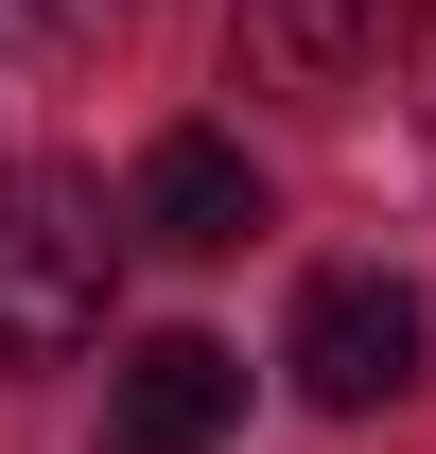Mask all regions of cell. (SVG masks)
Returning <instances> with one entry per match:
<instances>
[{"label": "cell", "instance_id": "cell-1", "mask_svg": "<svg viewBox=\"0 0 436 454\" xmlns=\"http://www.w3.org/2000/svg\"><path fill=\"white\" fill-rule=\"evenodd\" d=\"M105 333V192L53 158H0V367H53Z\"/></svg>", "mask_w": 436, "mask_h": 454}, {"label": "cell", "instance_id": "cell-2", "mask_svg": "<svg viewBox=\"0 0 436 454\" xmlns=\"http://www.w3.org/2000/svg\"><path fill=\"white\" fill-rule=\"evenodd\" d=\"M419 349H436L419 280H384V262H331V280L297 297L279 367H297V402H315V419H384V402L419 385Z\"/></svg>", "mask_w": 436, "mask_h": 454}, {"label": "cell", "instance_id": "cell-3", "mask_svg": "<svg viewBox=\"0 0 436 454\" xmlns=\"http://www.w3.org/2000/svg\"><path fill=\"white\" fill-rule=\"evenodd\" d=\"M245 437V349L227 333H140L105 385V454H227Z\"/></svg>", "mask_w": 436, "mask_h": 454}, {"label": "cell", "instance_id": "cell-4", "mask_svg": "<svg viewBox=\"0 0 436 454\" xmlns=\"http://www.w3.org/2000/svg\"><path fill=\"white\" fill-rule=\"evenodd\" d=\"M140 245H175V262H227L245 227H262V175H245V140H210V122H175L158 158H140Z\"/></svg>", "mask_w": 436, "mask_h": 454}, {"label": "cell", "instance_id": "cell-5", "mask_svg": "<svg viewBox=\"0 0 436 454\" xmlns=\"http://www.w3.org/2000/svg\"><path fill=\"white\" fill-rule=\"evenodd\" d=\"M384 35H401V0H245V53H262L279 88H331V70H367Z\"/></svg>", "mask_w": 436, "mask_h": 454}, {"label": "cell", "instance_id": "cell-6", "mask_svg": "<svg viewBox=\"0 0 436 454\" xmlns=\"http://www.w3.org/2000/svg\"><path fill=\"white\" fill-rule=\"evenodd\" d=\"M35 18H70V35H105V18H140V0H35Z\"/></svg>", "mask_w": 436, "mask_h": 454}, {"label": "cell", "instance_id": "cell-7", "mask_svg": "<svg viewBox=\"0 0 436 454\" xmlns=\"http://www.w3.org/2000/svg\"><path fill=\"white\" fill-rule=\"evenodd\" d=\"M419 122H436V0H419Z\"/></svg>", "mask_w": 436, "mask_h": 454}]
</instances>
